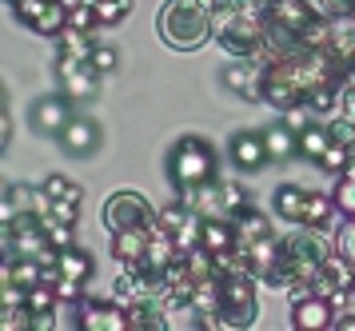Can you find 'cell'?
<instances>
[{
  "label": "cell",
  "mask_w": 355,
  "mask_h": 331,
  "mask_svg": "<svg viewBox=\"0 0 355 331\" xmlns=\"http://www.w3.org/2000/svg\"><path fill=\"white\" fill-rule=\"evenodd\" d=\"M160 40L176 52H196L211 40V8L196 0H168L160 8Z\"/></svg>",
  "instance_id": "6da1fadb"
},
{
  "label": "cell",
  "mask_w": 355,
  "mask_h": 331,
  "mask_svg": "<svg viewBox=\"0 0 355 331\" xmlns=\"http://www.w3.org/2000/svg\"><path fill=\"white\" fill-rule=\"evenodd\" d=\"M279 248H284V260L291 264L295 280H311V275L320 271L323 260L336 252V239L323 236L320 228H304V223H295V232L279 239Z\"/></svg>",
  "instance_id": "3957f363"
},
{
  "label": "cell",
  "mask_w": 355,
  "mask_h": 331,
  "mask_svg": "<svg viewBox=\"0 0 355 331\" xmlns=\"http://www.w3.org/2000/svg\"><path fill=\"white\" fill-rule=\"evenodd\" d=\"M76 331H128V312L116 300H84L76 303Z\"/></svg>",
  "instance_id": "ba28073f"
},
{
  "label": "cell",
  "mask_w": 355,
  "mask_h": 331,
  "mask_svg": "<svg viewBox=\"0 0 355 331\" xmlns=\"http://www.w3.org/2000/svg\"><path fill=\"white\" fill-rule=\"evenodd\" d=\"M156 220V207L148 204L140 192H112L104 204V228L108 232H124V228H148Z\"/></svg>",
  "instance_id": "8992f818"
},
{
  "label": "cell",
  "mask_w": 355,
  "mask_h": 331,
  "mask_svg": "<svg viewBox=\"0 0 355 331\" xmlns=\"http://www.w3.org/2000/svg\"><path fill=\"white\" fill-rule=\"evenodd\" d=\"M339 216V207L331 196H323V192H307V200H304V216H300V223L304 228H320V232H327L331 223H336Z\"/></svg>",
  "instance_id": "d6986e66"
},
{
  "label": "cell",
  "mask_w": 355,
  "mask_h": 331,
  "mask_svg": "<svg viewBox=\"0 0 355 331\" xmlns=\"http://www.w3.org/2000/svg\"><path fill=\"white\" fill-rule=\"evenodd\" d=\"M232 220H236V232H240V244H243V248H248V244H256V239L275 236L272 216H268V212H259L256 204H248L243 212H236Z\"/></svg>",
  "instance_id": "ac0fdd59"
},
{
  "label": "cell",
  "mask_w": 355,
  "mask_h": 331,
  "mask_svg": "<svg viewBox=\"0 0 355 331\" xmlns=\"http://www.w3.org/2000/svg\"><path fill=\"white\" fill-rule=\"evenodd\" d=\"M208 4H211V0H208Z\"/></svg>",
  "instance_id": "7dc6e473"
},
{
  "label": "cell",
  "mask_w": 355,
  "mask_h": 331,
  "mask_svg": "<svg viewBox=\"0 0 355 331\" xmlns=\"http://www.w3.org/2000/svg\"><path fill=\"white\" fill-rule=\"evenodd\" d=\"M352 287H355V284H352Z\"/></svg>",
  "instance_id": "c3c4849f"
},
{
  "label": "cell",
  "mask_w": 355,
  "mask_h": 331,
  "mask_svg": "<svg viewBox=\"0 0 355 331\" xmlns=\"http://www.w3.org/2000/svg\"><path fill=\"white\" fill-rule=\"evenodd\" d=\"M24 307H28L33 316H36V312H56V307H60V296H56V287H52V284H44V280H40L36 287H28Z\"/></svg>",
  "instance_id": "4316f807"
},
{
  "label": "cell",
  "mask_w": 355,
  "mask_h": 331,
  "mask_svg": "<svg viewBox=\"0 0 355 331\" xmlns=\"http://www.w3.org/2000/svg\"><path fill=\"white\" fill-rule=\"evenodd\" d=\"M40 223H44V232H49V244L60 252V248H68V244H76V236H72V228L76 223H64L56 220V216H40Z\"/></svg>",
  "instance_id": "4dcf8cb0"
},
{
  "label": "cell",
  "mask_w": 355,
  "mask_h": 331,
  "mask_svg": "<svg viewBox=\"0 0 355 331\" xmlns=\"http://www.w3.org/2000/svg\"><path fill=\"white\" fill-rule=\"evenodd\" d=\"M132 8H136V0H100L96 4L100 28H112V24H120V20H128Z\"/></svg>",
  "instance_id": "83f0119b"
},
{
  "label": "cell",
  "mask_w": 355,
  "mask_h": 331,
  "mask_svg": "<svg viewBox=\"0 0 355 331\" xmlns=\"http://www.w3.org/2000/svg\"><path fill=\"white\" fill-rule=\"evenodd\" d=\"M220 275H208V280H196L192 287V312L196 316H208V312H220Z\"/></svg>",
  "instance_id": "d4e9b609"
},
{
  "label": "cell",
  "mask_w": 355,
  "mask_h": 331,
  "mask_svg": "<svg viewBox=\"0 0 355 331\" xmlns=\"http://www.w3.org/2000/svg\"><path fill=\"white\" fill-rule=\"evenodd\" d=\"M76 104L68 100L64 92H56V96H40L33 108H28V124H33V132H40V136H60L68 124H72V116H76Z\"/></svg>",
  "instance_id": "52a82bcc"
},
{
  "label": "cell",
  "mask_w": 355,
  "mask_h": 331,
  "mask_svg": "<svg viewBox=\"0 0 355 331\" xmlns=\"http://www.w3.org/2000/svg\"><path fill=\"white\" fill-rule=\"evenodd\" d=\"M0 328L4 331H33V312L28 307H0Z\"/></svg>",
  "instance_id": "d6a6232c"
},
{
  "label": "cell",
  "mask_w": 355,
  "mask_h": 331,
  "mask_svg": "<svg viewBox=\"0 0 355 331\" xmlns=\"http://www.w3.org/2000/svg\"><path fill=\"white\" fill-rule=\"evenodd\" d=\"M56 264H60V271H64L68 280H80V284H88V280H92V271H96L92 255L84 252L80 244H68V248H60Z\"/></svg>",
  "instance_id": "603a6c76"
},
{
  "label": "cell",
  "mask_w": 355,
  "mask_h": 331,
  "mask_svg": "<svg viewBox=\"0 0 355 331\" xmlns=\"http://www.w3.org/2000/svg\"><path fill=\"white\" fill-rule=\"evenodd\" d=\"M323 16H352V0H315Z\"/></svg>",
  "instance_id": "74e56055"
},
{
  "label": "cell",
  "mask_w": 355,
  "mask_h": 331,
  "mask_svg": "<svg viewBox=\"0 0 355 331\" xmlns=\"http://www.w3.org/2000/svg\"><path fill=\"white\" fill-rule=\"evenodd\" d=\"M263 140H268V152H272V160H291V156H300V132L288 124V120H279V124L272 128H263Z\"/></svg>",
  "instance_id": "ffe728a7"
},
{
  "label": "cell",
  "mask_w": 355,
  "mask_h": 331,
  "mask_svg": "<svg viewBox=\"0 0 355 331\" xmlns=\"http://www.w3.org/2000/svg\"><path fill=\"white\" fill-rule=\"evenodd\" d=\"M8 4H12V0H8Z\"/></svg>",
  "instance_id": "bcb514c9"
},
{
  "label": "cell",
  "mask_w": 355,
  "mask_h": 331,
  "mask_svg": "<svg viewBox=\"0 0 355 331\" xmlns=\"http://www.w3.org/2000/svg\"><path fill=\"white\" fill-rule=\"evenodd\" d=\"M352 296H355V287H336V291L327 296V303H331L336 312H347V303H352Z\"/></svg>",
  "instance_id": "ab89813d"
},
{
  "label": "cell",
  "mask_w": 355,
  "mask_h": 331,
  "mask_svg": "<svg viewBox=\"0 0 355 331\" xmlns=\"http://www.w3.org/2000/svg\"><path fill=\"white\" fill-rule=\"evenodd\" d=\"M323 48L336 56L343 76H347V68L355 64V16H331V32H327Z\"/></svg>",
  "instance_id": "2e32d148"
},
{
  "label": "cell",
  "mask_w": 355,
  "mask_h": 331,
  "mask_svg": "<svg viewBox=\"0 0 355 331\" xmlns=\"http://www.w3.org/2000/svg\"><path fill=\"white\" fill-rule=\"evenodd\" d=\"M124 312H128V331H164L172 323L168 312L156 300H140V303H132V307H124Z\"/></svg>",
  "instance_id": "44dd1931"
},
{
  "label": "cell",
  "mask_w": 355,
  "mask_h": 331,
  "mask_svg": "<svg viewBox=\"0 0 355 331\" xmlns=\"http://www.w3.org/2000/svg\"><path fill=\"white\" fill-rule=\"evenodd\" d=\"M84 291H88V284H80V280H68V275L56 284V296H60V303H84V300H88Z\"/></svg>",
  "instance_id": "8d00e7d4"
},
{
  "label": "cell",
  "mask_w": 355,
  "mask_h": 331,
  "mask_svg": "<svg viewBox=\"0 0 355 331\" xmlns=\"http://www.w3.org/2000/svg\"><path fill=\"white\" fill-rule=\"evenodd\" d=\"M100 140H104V132H100V124L92 116H72V124L56 136V144L64 148L68 156H92L100 148Z\"/></svg>",
  "instance_id": "4fadbf2b"
},
{
  "label": "cell",
  "mask_w": 355,
  "mask_h": 331,
  "mask_svg": "<svg viewBox=\"0 0 355 331\" xmlns=\"http://www.w3.org/2000/svg\"><path fill=\"white\" fill-rule=\"evenodd\" d=\"M352 16H355V0H352Z\"/></svg>",
  "instance_id": "f6af8a7d"
},
{
  "label": "cell",
  "mask_w": 355,
  "mask_h": 331,
  "mask_svg": "<svg viewBox=\"0 0 355 331\" xmlns=\"http://www.w3.org/2000/svg\"><path fill=\"white\" fill-rule=\"evenodd\" d=\"M336 307L323 296H304L300 303H291V328L295 331H327L336 328Z\"/></svg>",
  "instance_id": "5bb4252c"
},
{
  "label": "cell",
  "mask_w": 355,
  "mask_h": 331,
  "mask_svg": "<svg viewBox=\"0 0 355 331\" xmlns=\"http://www.w3.org/2000/svg\"><path fill=\"white\" fill-rule=\"evenodd\" d=\"M112 255L116 264H144L148 260V228H124V232H112Z\"/></svg>",
  "instance_id": "e0dca14e"
},
{
  "label": "cell",
  "mask_w": 355,
  "mask_h": 331,
  "mask_svg": "<svg viewBox=\"0 0 355 331\" xmlns=\"http://www.w3.org/2000/svg\"><path fill=\"white\" fill-rule=\"evenodd\" d=\"M184 204L200 212L204 220H216V216H232V196H227V180H211V184H200V188H180L176 192Z\"/></svg>",
  "instance_id": "30bf717a"
},
{
  "label": "cell",
  "mask_w": 355,
  "mask_h": 331,
  "mask_svg": "<svg viewBox=\"0 0 355 331\" xmlns=\"http://www.w3.org/2000/svg\"><path fill=\"white\" fill-rule=\"evenodd\" d=\"M44 192L52 196V204H84V188L72 184L68 176H49L44 180Z\"/></svg>",
  "instance_id": "484cf974"
},
{
  "label": "cell",
  "mask_w": 355,
  "mask_h": 331,
  "mask_svg": "<svg viewBox=\"0 0 355 331\" xmlns=\"http://www.w3.org/2000/svg\"><path fill=\"white\" fill-rule=\"evenodd\" d=\"M52 0H12V12H17V20L20 24H28L33 28L36 20L44 16V8H49Z\"/></svg>",
  "instance_id": "836d02e7"
},
{
  "label": "cell",
  "mask_w": 355,
  "mask_h": 331,
  "mask_svg": "<svg viewBox=\"0 0 355 331\" xmlns=\"http://www.w3.org/2000/svg\"><path fill=\"white\" fill-rule=\"evenodd\" d=\"M331 239H336V252L343 255V260H352V264H355V216H343V220H339V228L331 232Z\"/></svg>",
  "instance_id": "f546056e"
},
{
  "label": "cell",
  "mask_w": 355,
  "mask_h": 331,
  "mask_svg": "<svg viewBox=\"0 0 355 331\" xmlns=\"http://www.w3.org/2000/svg\"><path fill=\"white\" fill-rule=\"evenodd\" d=\"M331 132H327V120H311V124L300 132V156L311 160V164H320V156L331 148Z\"/></svg>",
  "instance_id": "cb8c5ba5"
},
{
  "label": "cell",
  "mask_w": 355,
  "mask_h": 331,
  "mask_svg": "<svg viewBox=\"0 0 355 331\" xmlns=\"http://www.w3.org/2000/svg\"><path fill=\"white\" fill-rule=\"evenodd\" d=\"M327 132H331V140H336V144H347L355 136V120L336 112V116H327Z\"/></svg>",
  "instance_id": "d590c367"
},
{
  "label": "cell",
  "mask_w": 355,
  "mask_h": 331,
  "mask_svg": "<svg viewBox=\"0 0 355 331\" xmlns=\"http://www.w3.org/2000/svg\"><path fill=\"white\" fill-rule=\"evenodd\" d=\"M259 280L256 275H243V271H232V275H220V312L232 323V331L252 328L259 316V296H256Z\"/></svg>",
  "instance_id": "277c9868"
},
{
  "label": "cell",
  "mask_w": 355,
  "mask_h": 331,
  "mask_svg": "<svg viewBox=\"0 0 355 331\" xmlns=\"http://www.w3.org/2000/svg\"><path fill=\"white\" fill-rule=\"evenodd\" d=\"M331 200H336L339 216H355V172L336 176V192H331Z\"/></svg>",
  "instance_id": "f1b7e54d"
},
{
  "label": "cell",
  "mask_w": 355,
  "mask_h": 331,
  "mask_svg": "<svg viewBox=\"0 0 355 331\" xmlns=\"http://www.w3.org/2000/svg\"><path fill=\"white\" fill-rule=\"evenodd\" d=\"M220 84H224L227 92H236L240 100L259 104V100H263V64H259V60H236V64H227L224 72H220Z\"/></svg>",
  "instance_id": "8fae6325"
},
{
  "label": "cell",
  "mask_w": 355,
  "mask_h": 331,
  "mask_svg": "<svg viewBox=\"0 0 355 331\" xmlns=\"http://www.w3.org/2000/svg\"><path fill=\"white\" fill-rule=\"evenodd\" d=\"M336 331H355V316H352V312H339V316H336Z\"/></svg>",
  "instance_id": "7bdbcfd3"
},
{
  "label": "cell",
  "mask_w": 355,
  "mask_h": 331,
  "mask_svg": "<svg viewBox=\"0 0 355 331\" xmlns=\"http://www.w3.org/2000/svg\"><path fill=\"white\" fill-rule=\"evenodd\" d=\"M56 80H60V92L72 104H92L100 96V72L92 68V60L72 56V52H56Z\"/></svg>",
  "instance_id": "5b68a950"
},
{
  "label": "cell",
  "mask_w": 355,
  "mask_h": 331,
  "mask_svg": "<svg viewBox=\"0 0 355 331\" xmlns=\"http://www.w3.org/2000/svg\"><path fill=\"white\" fill-rule=\"evenodd\" d=\"M76 212H80V204H52V216L64 223H76Z\"/></svg>",
  "instance_id": "b9f144b4"
},
{
  "label": "cell",
  "mask_w": 355,
  "mask_h": 331,
  "mask_svg": "<svg viewBox=\"0 0 355 331\" xmlns=\"http://www.w3.org/2000/svg\"><path fill=\"white\" fill-rule=\"evenodd\" d=\"M315 168H323L327 176H343V172H347V144H331V148L320 156Z\"/></svg>",
  "instance_id": "1f68e13d"
},
{
  "label": "cell",
  "mask_w": 355,
  "mask_h": 331,
  "mask_svg": "<svg viewBox=\"0 0 355 331\" xmlns=\"http://www.w3.org/2000/svg\"><path fill=\"white\" fill-rule=\"evenodd\" d=\"M168 180L180 188H200L220 180V156H216V144L204 136H180L168 152Z\"/></svg>",
  "instance_id": "7a4b0ae2"
},
{
  "label": "cell",
  "mask_w": 355,
  "mask_h": 331,
  "mask_svg": "<svg viewBox=\"0 0 355 331\" xmlns=\"http://www.w3.org/2000/svg\"><path fill=\"white\" fill-rule=\"evenodd\" d=\"M227 160H232V168L243 172V176L268 168V164H272V152H268L263 132H236V136L227 140Z\"/></svg>",
  "instance_id": "9c48e42d"
},
{
  "label": "cell",
  "mask_w": 355,
  "mask_h": 331,
  "mask_svg": "<svg viewBox=\"0 0 355 331\" xmlns=\"http://www.w3.org/2000/svg\"><path fill=\"white\" fill-rule=\"evenodd\" d=\"M0 140H4V148L12 144V108H8V92H4V116H0Z\"/></svg>",
  "instance_id": "60d3db41"
},
{
  "label": "cell",
  "mask_w": 355,
  "mask_h": 331,
  "mask_svg": "<svg viewBox=\"0 0 355 331\" xmlns=\"http://www.w3.org/2000/svg\"><path fill=\"white\" fill-rule=\"evenodd\" d=\"M263 12L272 16V20H279L284 28L300 32V36H307V28H315L323 20L320 4H311V0H268Z\"/></svg>",
  "instance_id": "7c38bea8"
},
{
  "label": "cell",
  "mask_w": 355,
  "mask_h": 331,
  "mask_svg": "<svg viewBox=\"0 0 355 331\" xmlns=\"http://www.w3.org/2000/svg\"><path fill=\"white\" fill-rule=\"evenodd\" d=\"M116 64H120V52H116L112 44H96V48H92V68H96L100 76L116 72Z\"/></svg>",
  "instance_id": "e575fe53"
},
{
  "label": "cell",
  "mask_w": 355,
  "mask_h": 331,
  "mask_svg": "<svg viewBox=\"0 0 355 331\" xmlns=\"http://www.w3.org/2000/svg\"><path fill=\"white\" fill-rule=\"evenodd\" d=\"M336 112H339V116H352V120H355V88H347V84L339 88V104H336Z\"/></svg>",
  "instance_id": "f35d334b"
},
{
  "label": "cell",
  "mask_w": 355,
  "mask_h": 331,
  "mask_svg": "<svg viewBox=\"0 0 355 331\" xmlns=\"http://www.w3.org/2000/svg\"><path fill=\"white\" fill-rule=\"evenodd\" d=\"M176 260H180V244L172 236V228H164L160 220H152L148 223V260L144 264L156 271H168Z\"/></svg>",
  "instance_id": "9a60e30c"
},
{
  "label": "cell",
  "mask_w": 355,
  "mask_h": 331,
  "mask_svg": "<svg viewBox=\"0 0 355 331\" xmlns=\"http://www.w3.org/2000/svg\"><path fill=\"white\" fill-rule=\"evenodd\" d=\"M347 172H355V136L347 140Z\"/></svg>",
  "instance_id": "ee69618b"
},
{
  "label": "cell",
  "mask_w": 355,
  "mask_h": 331,
  "mask_svg": "<svg viewBox=\"0 0 355 331\" xmlns=\"http://www.w3.org/2000/svg\"><path fill=\"white\" fill-rule=\"evenodd\" d=\"M304 200H307V188H300V184H279L272 196V207L279 220L288 223H300V216H304Z\"/></svg>",
  "instance_id": "7402d4cb"
}]
</instances>
